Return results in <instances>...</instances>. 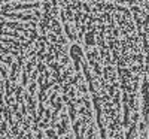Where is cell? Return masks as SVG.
<instances>
[{"label": "cell", "instance_id": "6da1fadb", "mask_svg": "<svg viewBox=\"0 0 149 139\" xmlns=\"http://www.w3.org/2000/svg\"><path fill=\"white\" fill-rule=\"evenodd\" d=\"M81 126H82V121L81 120H74L73 121V133H74V136L81 135Z\"/></svg>", "mask_w": 149, "mask_h": 139}, {"label": "cell", "instance_id": "7a4b0ae2", "mask_svg": "<svg viewBox=\"0 0 149 139\" xmlns=\"http://www.w3.org/2000/svg\"><path fill=\"white\" fill-rule=\"evenodd\" d=\"M45 133H46V138H48V139H60L58 135H57V132H55L52 127H48V129L45 130Z\"/></svg>", "mask_w": 149, "mask_h": 139}, {"label": "cell", "instance_id": "3957f363", "mask_svg": "<svg viewBox=\"0 0 149 139\" xmlns=\"http://www.w3.org/2000/svg\"><path fill=\"white\" fill-rule=\"evenodd\" d=\"M130 120H131L133 123H139V120H140V112H133V115L130 117Z\"/></svg>", "mask_w": 149, "mask_h": 139}]
</instances>
